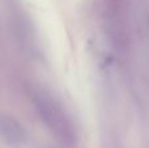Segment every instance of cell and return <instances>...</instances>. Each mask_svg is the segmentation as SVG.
Instances as JSON below:
<instances>
[{
	"label": "cell",
	"mask_w": 149,
	"mask_h": 148,
	"mask_svg": "<svg viewBox=\"0 0 149 148\" xmlns=\"http://www.w3.org/2000/svg\"><path fill=\"white\" fill-rule=\"evenodd\" d=\"M36 108L41 115L42 121L51 128L58 136L68 139L72 136V131L67 122L64 113L59 106L45 94L36 97Z\"/></svg>",
	"instance_id": "1"
},
{
	"label": "cell",
	"mask_w": 149,
	"mask_h": 148,
	"mask_svg": "<svg viewBox=\"0 0 149 148\" xmlns=\"http://www.w3.org/2000/svg\"><path fill=\"white\" fill-rule=\"evenodd\" d=\"M0 135L12 147L22 144L25 139L22 126L10 115H0Z\"/></svg>",
	"instance_id": "2"
}]
</instances>
